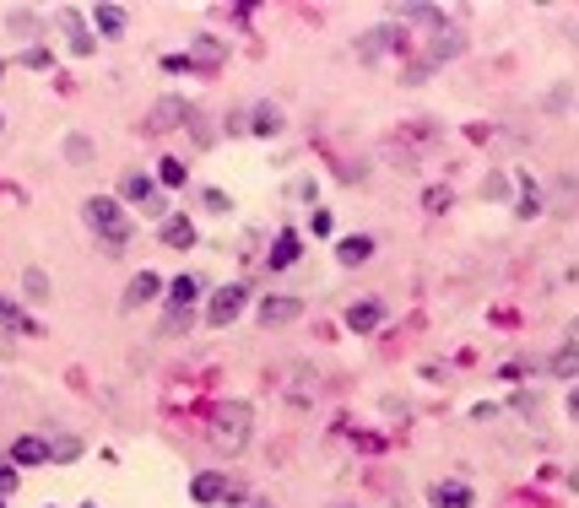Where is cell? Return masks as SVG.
I'll list each match as a JSON object with an SVG mask.
<instances>
[{"mask_svg":"<svg viewBox=\"0 0 579 508\" xmlns=\"http://www.w3.org/2000/svg\"><path fill=\"white\" fill-rule=\"evenodd\" d=\"M82 216H87V228L103 238L109 254H119L125 244H131V216H125V206H119L114 195H92V200H82Z\"/></svg>","mask_w":579,"mask_h":508,"instance_id":"1","label":"cell"},{"mask_svg":"<svg viewBox=\"0 0 579 508\" xmlns=\"http://www.w3.org/2000/svg\"><path fill=\"white\" fill-rule=\"evenodd\" d=\"M249 432H254L249 400H228V406L212 411V449L217 455H244L249 449Z\"/></svg>","mask_w":579,"mask_h":508,"instance_id":"2","label":"cell"},{"mask_svg":"<svg viewBox=\"0 0 579 508\" xmlns=\"http://www.w3.org/2000/svg\"><path fill=\"white\" fill-rule=\"evenodd\" d=\"M244 303H249V286H222V293H212V309H206V325L212 330H228L238 314H244Z\"/></svg>","mask_w":579,"mask_h":508,"instance_id":"3","label":"cell"},{"mask_svg":"<svg viewBox=\"0 0 579 508\" xmlns=\"http://www.w3.org/2000/svg\"><path fill=\"white\" fill-rule=\"evenodd\" d=\"M119 189L131 195V200H141V211H147V216H163V222H168V200L157 195V184H152L147 173H131V179H125Z\"/></svg>","mask_w":579,"mask_h":508,"instance_id":"4","label":"cell"},{"mask_svg":"<svg viewBox=\"0 0 579 508\" xmlns=\"http://www.w3.org/2000/svg\"><path fill=\"white\" fill-rule=\"evenodd\" d=\"M189 497H196L201 508H212V503H222V497H228V476H222V471H201L196 481H189Z\"/></svg>","mask_w":579,"mask_h":508,"instance_id":"5","label":"cell"},{"mask_svg":"<svg viewBox=\"0 0 579 508\" xmlns=\"http://www.w3.org/2000/svg\"><path fill=\"white\" fill-rule=\"evenodd\" d=\"M184 119H189V98H157L152 130H173V125H184Z\"/></svg>","mask_w":579,"mask_h":508,"instance_id":"6","label":"cell"},{"mask_svg":"<svg viewBox=\"0 0 579 508\" xmlns=\"http://www.w3.org/2000/svg\"><path fill=\"white\" fill-rule=\"evenodd\" d=\"M163 293V281L152 276V270H141V276H131V286H125V309H141V303H152Z\"/></svg>","mask_w":579,"mask_h":508,"instance_id":"7","label":"cell"},{"mask_svg":"<svg viewBox=\"0 0 579 508\" xmlns=\"http://www.w3.org/2000/svg\"><path fill=\"white\" fill-rule=\"evenodd\" d=\"M433 508H471V487L466 481H433Z\"/></svg>","mask_w":579,"mask_h":508,"instance_id":"8","label":"cell"},{"mask_svg":"<svg viewBox=\"0 0 579 508\" xmlns=\"http://www.w3.org/2000/svg\"><path fill=\"white\" fill-rule=\"evenodd\" d=\"M298 314H303L298 298H266V303H261V325H293Z\"/></svg>","mask_w":579,"mask_h":508,"instance_id":"9","label":"cell"},{"mask_svg":"<svg viewBox=\"0 0 579 508\" xmlns=\"http://www.w3.org/2000/svg\"><path fill=\"white\" fill-rule=\"evenodd\" d=\"M44 460H54V449L44 439H17L12 444V465H44Z\"/></svg>","mask_w":579,"mask_h":508,"instance_id":"10","label":"cell"},{"mask_svg":"<svg viewBox=\"0 0 579 508\" xmlns=\"http://www.w3.org/2000/svg\"><path fill=\"white\" fill-rule=\"evenodd\" d=\"M396 44H401V28H374V33L358 44V54H363V60H379L384 49H396Z\"/></svg>","mask_w":579,"mask_h":508,"instance_id":"11","label":"cell"},{"mask_svg":"<svg viewBox=\"0 0 579 508\" xmlns=\"http://www.w3.org/2000/svg\"><path fill=\"white\" fill-rule=\"evenodd\" d=\"M163 244L168 249H189V244H196V222H189V216H168V222H163Z\"/></svg>","mask_w":579,"mask_h":508,"instance_id":"12","label":"cell"},{"mask_svg":"<svg viewBox=\"0 0 579 508\" xmlns=\"http://www.w3.org/2000/svg\"><path fill=\"white\" fill-rule=\"evenodd\" d=\"M368 254H374V238H368V233H352V238L336 244V260H342V265H363Z\"/></svg>","mask_w":579,"mask_h":508,"instance_id":"13","label":"cell"},{"mask_svg":"<svg viewBox=\"0 0 579 508\" xmlns=\"http://www.w3.org/2000/svg\"><path fill=\"white\" fill-rule=\"evenodd\" d=\"M379 303H352L347 309V330H358V335H368V330H379Z\"/></svg>","mask_w":579,"mask_h":508,"instance_id":"14","label":"cell"},{"mask_svg":"<svg viewBox=\"0 0 579 508\" xmlns=\"http://www.w3.org/2000/svg\"><path fill=\"white\" fill-rule=\"evenodd\" d=\"M461 49H466V38H461V33H449V28H444V33L433 38V49H428V65H438V60H455Z\"/></svg>","mask_w":579,"mask_h":508,"instance_id":"15","label":"cell"},{"mask_svg":"<svg viewBox=\"0 0 579 508\" xmlns=\"http://www.w3.org/2000/svg\"><path fill=\"white\" fill-rule=\"evenodd\" d=\"M552 374L558 379H579V341H568V346L552 351Z\"/></svg>","mask_w":579,"mask_h":508,"instance_id":"16","label":"cell"},{"mask_svg":"<svg viewBox=\"0 0 579 508\" xmlns=\"http://www.w3.org/2000/svg\"><path fill=\"white\" fill-rule=\"evenodd\" d=\"M92 22H98V33H103V38H119V33H125V6H98V12H92Z\"/></svg>","mask_w":579,"mask_h":508,"instance_id":"17","label":"cell"},{"mask_svg":"<svg viewBox=\"0 0 579 508\" xmlns=\"http://www.w3.org/2000/svg\"><path fill=\"white\" fill-rule=\"evenodd\" d=\"M196 298H201V281H196V276H179V281L168 286V303H173V309H189Z\"/></svg>","mask_w":579,"mask_h":508,"instance_id":"18","label":"cell"},{"mask_svg":"<svg viewBox=\"0 0 579 508\" xmlns=\"http://www.w3.org/2000/svg\"><path fill=\"white\" fill-rule=\"evenodd\" d=\"M298 260V233H277V249H271V270H287Z\"/></svg>","mask_w":579,"mask_h":508,"instance_id":"19","label":"cell"},{"mask_svg":"<svg viewBox=\"0 0 579 508\" xmlns=\"http://www.w3.org/2000/svg\"><path fill=\"white\" fill-rule=\"evenodd\" d=\"M249 130H254V135H277V130H282V109H277V103H261Z\"/></svg>","mask_w":579,"mask_h":508,"instance_id":"20","label":"cell"},{"mask_svg":"<svg viewBox=\"0 0 579 508\" xmlns=\"http://www.w3.org/2000/svg\"><path fill=\"white\" fill-rule=\"evenodd\" d=\"M514 211H520V216H526V222H531V216L542 211V195H536V184H531L526 173H520V206H514Z\"/></svg>","mask_w":579,"mask_h":508,"instance_id":"21","label":"cell"},{"mask_svg":"<svg viewBox=\"0 0 579 508\" xmlns=\"http://www.w3.org/2000/svg\"><path fill=\"white\" fill-rule=\"evenodd\" d=\"M66 157H71L76 168H87V163H92V141H87V135H66Z\"/></svg>","mask_w":579,"mask_h":508,"instance_id":"22","label":"cell"},{"mask_svg":"<svg viewBox=\"0 0 579 508\" xmlns=\"http://www.w3.org/2000/svg\"><path fill=\"white\" fill-rule=\"evenodd\" d=\"M0 319H6L12 330H22V335H33V319H28V314H22V309L12 303V298H0Z\"/></svg>","mask_w":579,"mask_h":508,"instance_id":"23","label":"cell"},{"mask_svg":"<svg viewBox=\"0 0 579 508\" xmlns=\"http://www.w3.org/2000/svg\"><path fill=\"white\" fill-rule=\"evenodd\" d=\"M22 286H28V298H33V303H44V298H49V276H44L38 265H33V270L22 276Z\"/></svg>","mask_w":579,"mask_h":508,"instance_id":"24","label":"cell"},{"mask_svg":"<svg viewBox=\"0 0 579 508\" xmlns=\"http://www.w3.org/2000/svg\"><path fill=\"white\" fill-rule=\"evenodd\" d=\"M157 179H163L168 189H179V184H184L189 173H184V163H179V157H163V168H157Z\"/></svg>","mask_w":579,"mask_h":508,"instance_id":"25","label":"cell"},{"mask_svg":"<svg viewBox=\"0 0 579 508\" xmlns=\"http://www.w3.org/2000/svg\"><path fill=\"white\" fill-rule=\"evenodd\" d=\"M482 195H487V200H503V195H509V179H503V173H487Z\"/></svg>","mask_w":579,"mask_h":508,"instance_id":"26","label":"cell"},{"mask_svg":"<svg viewBox=\"0 0 579 508\" xmlns=\"http://www.w3.org/2000/svg\"><path fill=\"white\" fill-rule=\"evenodd\" d=\"M38 22H33V12H12V33H33Z\"/></svg>","mask_w":579,"mask_h":508,"instance_id":"27","label":"cell"},{"mask_svg":"<svg viewBox=\"0 0 579 508\" xmlns=\"http://www.w3.org/2000/svg\"><path fill=\"white\" fill-rule=\"evenodd\" d=\"M184 325H189V309H168V325H163V330L173 335V330H184Z\"/></svg>","mask_w":579,"mask_h":508,"instance_id":"28","label":"cell"},{"mask_svg":"<svg viewBox=\"0 0 579 508\" xmlns=\"http://www.w3.org/2000/svg\"><path fill=\"white\" fill-rule=\"evenodd\" d=\"M309 228H314L319 238H326V233H331V211H314V216H309Z\"/></svg>","mask_w":579,"mask_h":508,"instance_id":"29","label":"cell"},{"mask_svg":"<svg viewBox=\"0 0 579 508\" xmlns=\"http://www.w3.org/2000/svg\"><path fill=\"white\" fill-rule=\"evenodd\" d=\"M17 487V471H0V492H12Z\"/></svg>","mask_w":579,"mask_h":508,"instance_id":"30","label":"cell"},{"mask_svg":"<svg viewBox=\"0 0 579 508\" xmlns=\"http://www.w3.org/2000/svg\"><path fill=\"white\" fill-rule=\"evenodd\" d=\"M568 416H579V390H574V395H568Z\"/></svg>","mask_w":579,"mask_h":508,"instance_id":"31","label":"cell"},{"mask_svg":"<svg viewBox=\"0 0 579 508\" xmlns=\"http://www.w3.org/2000/svg\"><path fill=\"white\" fill-rule=\"evenodd\" d=\"M568 335H574V341H579V319H574V325H568Z\"/></svg>","mask_w":579,"mask_h":508,"instance_id":"32","label":"cell"},{"mask_svg":"<svg viewBox=\"0 0 579 508\" xmlns=\"http://www.w3.org/2000/svg\"><path fill=\"white\" fill-rule=\"evenodd\" d=\"M568 481H574V492H579V471H574V476H568Z\"/></svg>","mask_w":579,"mask_h":508,"instance_id":"33","label":"cell"},{"mask_svg":"<svg viewBox=\"0 0 579 508\" xmlns=\"http://www.w3.org/2000/svg\"><path fill=\"white\" fill-rule=\"evenodd\" d=\"M0 125H6V114H0Z\"/></svg>","mask_w":579,"mask_h":508,"instance_id":"34","label":"cell"},{"mask_svg":"<svg viewBox=\"0 0 579 508\" xmlns=\"http://www.w3.org/2000/svg\"><path fill=\"white\" fill-rule=\"evenodd\" d=\"M0 508H6V503H0Z\"/></svg>","mask_w":579,"mask_h":508,"instance_id":"35","label":"cell"}]
</instances>
